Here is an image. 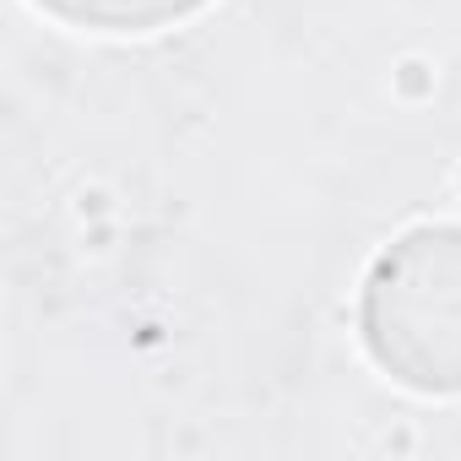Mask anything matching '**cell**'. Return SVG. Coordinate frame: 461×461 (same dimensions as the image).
<instances>
[{"mask_svg":"<svg viewBox=\"0 0 461 461\" xmlns=\"http://www.w3.org/2000/svg\"><path fill=\"white\" fill-rule=\"evenodd\" d=\"M358 337L396 385L461 396V222H423L385 245L364 277Z\"/></svg>","mask_w":461,"mask_h":461,"instance_id":"cell-1","label":"cell"},{"mask_svg":"<svg viewBox=\"0 0 461 461\" xmlns=\"http://www.w3.org/2000/svg\"><path fill=\"white\" fill-rule=\"evenodd\" d=\"M39 12L71 23V28H98V33H152L168 23L195 17L212 0H33Z\"/></svg>","mask_w":461,"mask_h":461,"instance_id":"cell-2","label":"cell"}]
</instances>
